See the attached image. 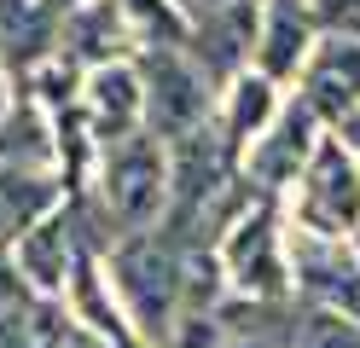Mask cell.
Returning <instances> with one entry per match:
<instances>
[{"instance_id":"6da1fadb","label":"cell","mask_w":360,"mask_h":348,"mask_svg":"<svg viewBox=\"0 0 360 348\" xmlns=\"http://www.w3.org/2000/svg\"><path fill=\"white\" fill-rule=\"evenodd\" d=\"M174 203V162H169V139H157L151 128L110 139L99 146L94 162V209L105 226H117V238L134 232H157L169 221Z\"/></svg>"},{"instance_id":"7a4b0ae2","label":"cell","mask_w":360,"mask_h":348,"mask_svg":"<svg viewBox=\"0 0 360 348\" xmlns=\"http://www.w3.org/2000/svg\"><path fill=\"white\" fill-rule=\"evenodd\" d=\"M186 262L192 244H180L169 226L134 232V238L110 244V273H117V296L134 314V331L151 342H169L180 331V302H186Z\"/></svg>"},{"instance_id":"3957f363","label":"cell","mask_w":360,"mask_h":348,"mask_svg":"<svg viewBox=\"0 0 360 348\" xmlns=\"http://www.w3.org/2000/svg\"><path fill=\"white\" fill-rule=\"evenodd\" d=\"M215 262L221 278L233 290L256 296V302H279L290 290V250H285V221H279V198H250L233 215V226L215 238Z\"/></svg>"},{"instance_id":"277c9868","label":"cell","mask_w":360,"mask_h":348,"mask_svg":"<svg viewBox=\"0 0 360 348\" xmlns=\"http://www.w3.org/2000/svg\"><path fill=\"white\" fill-rule=\"evenodd\" d=\"M290 215L308 238H343V244L360 238V157L343 146V134L320 139V151L290 192Z\"/></svg>"},{"instance_id":"5b68a950","label":"cell","mask_w":360,"mask_h":348,"mask_svg":"<svg viewBox=\"0 0 360 348\" xmlns=\"http://www.w3.org/2000/svg\"><path fill=\"white\" fill-rule=\"evenodd\" d=\"M140 82H146V128L157 139H186L215 122V82L204 76L186 46H163V53H140Z\"/></svg>"},{"instance_id":"8992f818","label":"cell","mask_w":360,"mask_h":348,"mask_svg":"<svg viewBox=\"0 0 360 348\" xmlns=\"http://www.w3.org/2000/svg\"><path fill=\"white\" fill-rule=\"evenodd\" d=\"M326 134H331V128L320 122V116H314L297 93H285L279 116L262 128V139H256V146L244 151V162H238L244 186H250V192H262V198L297 192V180H302V169L314 162V151H320Z\"/></svg>"},{"instance_id":"52a82bcc","label":"cell","mask_w":360,"mask_h":348,"mask_svg":"<svg viewBox=\"0 0 360 348\" xmlns=\"http://www.w3.org/2000/svg\"><path fill=\"white\" fill-rule=\"evenodd\" d=\"M82 215H76V198L58 203L53 215H41L30 232H18L12 244V267L24 278V290H35L41 302H58L76 278V262H82Z\"/></svg>"},{"instance_id":"ba28073f","label":"cell","mask_w":360,"mask_h":348,"mask_svg":"<svg viewBox=\"0 0 360 348\" xmlns=\"http://www.w3.org/2000/svg\"><path fill=\"white\" fill-rule=\"evenodd\" d=\"M297 99L326 128H343L349 116H360V35L326 30L314 41V53H308L302 76H297Z\"/></svg>"},{"instance_id":"9c48e42d","label":"cell","mask_w":360,"mask_h":348,"mask_svg":"<svg viewBox=\"0 0 360 348\" xmlns=\"http://www.w3.org/2000/svg\"><path fill=\"white\" fill-rule=\"evenodd\" d=\"M256 23H262V0H221V6H210V12L192 18L186 53L204 64V76H210L215 87H227L238 70H250Z\"/></svg>"},{"instance_id":"30bf717a","label":"cell","mask_w":360,"mask_h":348,"mask_svg":"<svg viewBox=\"0 0 360 348\" xmlns=\"http://www.w3.org/2000/svg\"><path fill=\"white\" fill-rule=\"evenodd\" d=\"M320 18H314L308 0H262V23H256V53L250 70H262L274 87H297L302 64L320 41Z\"/></svg>"},{"instance_id":"8fae6325","label":"cell","mask_w":360,"mask_h":348,"mask_svg":"<svg viewBox=\"0 0 360 348\" xmlns=\"http://www.w3.org/2000/svg\"><path fill=\"white\" fill-rule=\"evenodd\" d=\"M82 122L94 134V146H110V139H128L146 128V82H140V64L117 58V64H99L82 76Z\"/></svg>"},{"instance_id":"7c38bea8","label":"cell","mask_w":360,"mask_h":348,"mask_svg":"<svg viewBox=\"0 0 360 348\" xmlns=\"http://www.w3.org/2000/svg\"><path fill=\"white\" fill-rule=\"evenodd\" d=\"M285 105V87H274L262 70H238V76L215 93V134L221 146L233 151V162H244V151L262 139V128L279 116Z\"/></svg>"},{"instance_id":"4fadbf2b","label":"cell","mask_w":360,"mask_h":348,"mask_svg":"<svg viewBox=\"0 0 360 348\" xmlns=\"http://www.w3.org/2000/svg\"><path fill=\"white\" fill-rule=\"evenodd\" d=\"M58 53L76 58L82 70L134 58V35H128L122 6H117V0H82V6H70L58 18Z\"/></svg>"},{"instance_id":"5bb4252c","label":"cell","mask_w":360,"mask_h":348,"mask_svg":"<svg viewBox=\"0 0 360 348\" xmlns=\"http://www.w3.org/2000/svg\"><path fill=\"white\" fill-rule=\"evenodd\" d=\"M134 35V58L140 53H163V46H186L192 41V18L174 0H117Z\"/></svg>"},{"instance_id":"9a60e30c","label":"cell","mask_w":360,"mask_h":348,"mask_svg":"<svg viewBox=\"0 0 360 348\" xmlns=\"http://www.w3.org/2000/svg\"><path fill=\"white\" fill-rule=\"evenodd\" d=\"M297 348H360V319L337 308H308V319L297 325Z\"/></svg>"},{"instance_id":"2e32d148","label":"cell","mask_w":360,"mask_h":348,"mask_svg":"<svg viewBox=\"0 0 360 348\" xmlns=\"http://www.w3.org/2000/svg\"><path fill=\"white\" fill-rule=\"evenodd\" d=\"M0 348H41V342H35V325H30V308H24V302L0 308Z\"/></svg>"},{"instance_id":"e0dca14e","label":"cell","mask_w":360,"mask_h":348,"mask_svg":"<svg viewBox=\"0 0 360 348\" xmlns=\"http://www.w3.org/2000/svg\"><path fill=\"white\" fill-rule=\"evenodd\" d=\"M314 18H320V30H349L360 35V0H308Z\"/></svg>"},{"instance_id":"ac0fdd59","label":"cell","mask_w":360,"mask_h":348,"mask_svg":"<svg viewBox=\"0 0 360 348\" xmlns=\"http://www.w3.org/2000/svg\"><path fill=\"white\" fill-rule=\"evenodd\" d=\"M12 99H18V76H12V64H6V53H0V122H6V110H12Z\"/></svg>"},{"instance_id":"d6986e66","label":"cell","mask_w":360,"mask_h":348,"mask_svg":"<svg viewBox=\"0 0 360 348\" xmlns=\"http://www.w3.org/2000/svg\"><path fill=\"white\" fill-rule=\"evenodd\" d=\"M331 134H343V146L360 157V116H349V122H343V128H331Z\"/></svg>"},{"instance_id":"ffe728a7","label":"cell","mask_w":360,"mask_h":348,"mask_svg":"<svg viewBox=\"0 0 360 348\" xmlns=\"http://www.w3.org/2000/svg\"><path fill=\"white\" fill-rule=\"evenodd\" d=\"M174 6L186 12V18H198V12H210V6H221V0H174Z\"/></svg>"}]
</instances>
